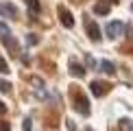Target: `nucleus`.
<instances>
[{"label":"nucleus","mask_w":133,"mask_h":131,"mask_svg":"<svg viewBox=\"0 0 133 131\" xmlns=\"http://www.w3.org/2000/svg\"><path fill=\"white\" fill-rule=\"evenodd\" d=\"M72 103H74V109L79 114H83V116L90 114V101H87V96L83 94V92H79V90L72 92Z\"/></svg>","instance_id":"1"},{"label":"nucleus","mask_w":133,"mask_h":131,"mask_svg":"<svg viewBox=\"0 0 133 131\" xmlns=\"http://www.w3.org/2000/svg\"><path fill=\"white\" fill-rule=\"evenodd\" d=\"M57 13H59V20H61V24L65 26V29H72V26H74V18H72V13L63 7V4L57 7Z\"/></svg>","instance_id":"2"},{"label":"nucleus","mask_w":133,"mask_h":131,"mask_svg":"<svg viewBox=\"0 0 133 131\" xmlns=\"http://www.w3.org/2000/svg\"><path fill=\"white\" fill-rule=\"evenodd\" d=\"M122 31H124V24H122V22H118V20H116V22H109V24L105 26V33H107L109 40H116Z\"/></svg>","instance_id":"3"},{"label":"nucleus","mask_w":133,"mask_h":131,"mask_svg":"<svg viewBox=\"0 0 133 131\" xmlns=\"http://www.w3.org/2000/svg\"><path fill=\"white\" fill-rule=\"evenodd\" d=\"M0 15L9 20H18V7L11 2H0Z\"/></svg>","instance_id":"4"},{"label":"nucleus","mask_w":133,"mask_h":131,"mask_svg":"<svg viewBox=\"0 0 133 131\" xmlns=\"http://www.w3.org/2000/svg\"><path fill=\"white\" fill-rule=\"evenodd\" d=\"M85 31H87L92 42H101V29H98V24L94 20H90V18L85 20Z\"/></svg>","instance_id":"5"},{"label":"nucleus","mask_w":133,"mask_h":131,"mask_svg":"<svg viewBox=\"0 0 133 131\" xmlns=\"http://www.w3.org/2000/svg\"><path fill=\"white\" fill-rule=\"evenodd\" d=\"M90 90H92V94L94 96H105L109 92V85L107 83H103V81H94V83L90 85Z\"/></svg>","instance_id":"6"},{"label":"nucleus","mask_w":133,"mask_h":131,"mask_svg":"<svg viewBox=\"0 0 133 131\" xmlns=\"http://www.w3.org/2000/svg\"><path fill=\"white\" fill-rule=\"evenodd\" d=\"M0 40H2V44L11 50V55H20V46H18V42H15L11 35H4V37H0Z\"/></svg>","instance_id":"7"},{"label":"nucleus","mask_w":133,"mask_h":131,"mask_svg":"<svg viewBox=\"0 0 133 131\" xmlns=\"http://www.w3.org/2000/svg\"><path fill=\"white\" fill-rule=\"evenodd\" d=\"M70 74L76 76V79H83L85 76V68L81 63H76V61H70Z\"/></svg>","instance_id":"8"},{"label":"nucleus","mask_w":133,"mask_h":131,"mask_svg":"<svg viewBox=\"0 0 133 131\" xmlns=\"http://www.w3.org/2000/svg\"><path fill=\"white\" fill-rule=\"evenodd\" d=\"M98 68H101V72H105V74H116V66L111 61H107V59H103V61L98 63Z\"/></svg>","instance_id":"9"},{"label":"nucleus","mask_w":133,"mask_h":131,"mask_svg":"<svg viewBox=\"0 0 133 131\" xmlns=\"http://www.w3.org/2000/svg\"><path fill=\"white\" fill-rule=\"evenodd\" d=\"M109 11H111V7H109V4H105V2L94 4V13H98V15H107Z\"/></svg>","instance_id":"10"},{"label":"nucleus","mask_w":133,"mask_h":131,"mask_svg":"<svg viewBox=\"0 0 133 131\" xmlns=\"http://www.w3.org/2000/svg\"><path fill=\"white\" fill-rule=\"evenodd\" d=\"M26 4H29V9H31V15H37L39 13V0H26Z\"/></svg>","instance_id":"11"},{"label":"nucleus","mask_w":133,"mask_h":131,"mask_svg":"<svg viewBox=\"0 0 133 131\" xmlns=\"http://www.w3.org/2000/svg\"><path fill=\"white\" fill-rule=\"evenodd\" d=\"M39 42V37L35 35V33H29V35H26V44H29V46H33V44H37Z\"/></svg>","instance_id":"12"},{"label":"nucleus","mask_w":133,"mask_h":131,"mask_svg":"<svg viewBox=\"0 0 133 131\" xmlns=\"http://www.w3.org/2000/svg\"><path fill=\"white\" fill-rule=\"evenodd\" d=\"M4 35H11V31H9V26L4 22H0V37H4Z\"/></svg>","instance_id":"13"},{"label":"nucleus","mask_w":133,"mask_h":131,"mask_svg":"<svg viewBox=\"0 0 133 131\" xmlns=\"http://www.w3.org/2000/svg\"><path fill=\"white\" fill-rule=\"evenodd\" d=\"M120 127H122V129H133V125H131L129 118H122V120H120Z\"/></svg>","instance_id":"14"},{"label":"nucleus","mask_w":133,"mask_h":131,"mask_svg":"<svg viewBox=\"0 0 133 131\" xmlns=\"http://www.w3.org/2000/svg\"><path fill=\"white\" fill-rule=\"evenodd\" d=\"M0 72H2V74H7V72H9V66H7V61H4L2 57H0Z\"/></svg>","instance_id":"15"},{"label":"nucleus","mask_w":133,"mask_h":131,"mask_svg":"<svg viewBox=\"0 0 133 131\" xmlns=\"http://www.w3.org/2000/svg\"><path fill=\"white\" fill-rule=\"evenodd\" d=\"M11 90V83L9 81H0V92H9Z\"/></svg>","instance_id":"16"},{"label":"nucleus","mask_w":133,"mask_h":131,"mask_svg":"<svg viewBox=\"0 0 133 131\" xmlns=\"http://www.w3.org/2000/svg\"><path fill=\"white\" fill-rule=\"evenodd\" d=\"M0 131H11V129H9V122H4V120H0Z\"/></svg>","instance_id":"17"},{"label":"nucleus","mask_w":133,"mask_h":131,"mask_svg":"<svg viewBox=\"0 0 133 131\" xmlns=\"http://www.w3.org/2000/svg\"><path fill=\"white\" fill-rule=\"evenodd\" d=\"M24 131H31V118L24 120Z\"/></svg>","instance_id":"18"},{"label":"nucleus","mask_w":133,"mask_h":131,"mask_svg":"<svg viewBox=\"0 0 133 131\" xmlns=\"http://www.w3.org/2000/svg\"><path fill=\"white\" fill-rule=\"evenodd\" d=\"M85 61H87V66H90V68L94 66V59H92V55H87V57H85Z\"/></svg>","instance_id":"19"},{"label":"nucleus","mask_w":133,"mask_h":131,"mask_svg":"<svg viewBox=\"0 0 133 131\" xmlns=\"http://www.w3.org/2000/svg\"><path fill=\"white\" fill-rule=\"evenodd\" d=\"M4 112H7V105H4V103L0 101V114H4Z\"/></svg>","instance_id":"20"},{"label":"nucleus","mask_w":133,"mask_h":131,"mask_svg":"<svg viewBox=\"0 0 133 131\" xmlns=\"http://www.w3.org/2000/svg\"><path fill=\"white\" fill-rule=\"evenodd\" d=\"M87 131H90V129H87Z\"/></svg>","instance_id":"21"}]
</instances>
